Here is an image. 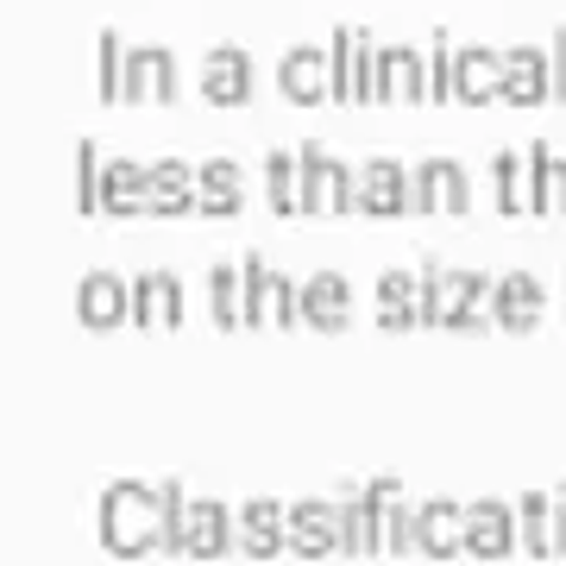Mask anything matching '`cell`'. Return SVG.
<instances>
[{
  "mask_svg": "<svg viewBox=\"0 0 566 566\" xmlns=\"http://www.w3.org/2000/svg\"><path fill=\"white\" fill-rule=\"evenodd\" d=\"M359 214H371V221L416 214V170H403L397 158H365L359 164Z\"/></svg>",
  "mask_w": 566,
  "mask_h": 566,
  "instance_id": "8992f818",
  "label": "cell"
},
{
  "mask_svg": "<svg viewBox=\"0 0 566 566\" xmlns=\"http://www.w3.org/2000/svg\"><path fill=\"white\" fill-rule=\"evenodd\" d=\"M189 208H202V177H196L182 158H158L151 164V214L177 221V214H189Z\"/></svg>",
  "mask_w": 566,
  "mask_h": 566,
  "instance_id": "7402d4cb",
  "label": "cell"
},
{
  "mask_svg": "<svg viewBox=\"0 0 566 566\" xmlns=\"http://www.w3.org/2000/svg\"><path fill=\"white\" fill-rule=\"evenodd\" d=\"M371 504H378V554H416V510L403 504L397 479H371Z\"/></svg>",
  "mask_w": 566,
  "mask_h": 566,
  "instance_id": "cb8c5ba5",
  "label": "cell"
},
{
  "mask_svg": "<svg viewBox=\"0 0 566 566\" xmlns=\"http://www.w3.org/2000/svg\"><path fill=\"white\" fill-rule=\"evenodd\" d=\"M359 208V177L334 151L303 145V214H353Z\"/></svg>",
  "mask_w": 566,
  "mask_h": 566,
  "instance_id": "277c9868",
  "label": "cell"
},
{
  "mask_svg": "<svg viewBox=\"0 0 566 566\" xmlns=\"http://www.w3.org/2000/svg\"><path fill=\"white\" fill-rule=\"evenodd\" d=\"M133 322L139 327H177L182 322V283L170 271H139V283H133Z\"/></svg>",
  "mask_w": 566,
  "mask_h": 566,
  "instance_id": "484cf974",
  "label": "cell"
},
{
  "mask_svg": "<svg viewBox=\"0 0 566 566\" xmlns=\"http://www.w3.org/2000/svg\"><path fill=\"white\" fill-rule=\"evenodd\" d=\"M516 528H523L528 560H560L554 554V491H523L516 497Z\"/></svg>",
  "mask_w": 566,
  "mask_h": 566,
  "instance_id": "f1b7e54d",
  "label": "cell"
},
{
  "mask_svg": "<svg viewBox=\"0 0 566 566\" xmlns=\"http://www.w3.org/2000/svg\"><path fill=\"white\" fill-rule=\"evenodd\" d=\"M523 554V528H516V504H465V560H510Z\"/></svg>",
  "mask_w": 566,
  "mask_h": 566,
  "instance_id": "ba28073f",
  "label": "cell"
},
{
  "mask_svg": "<svg viewBox=\"0 0 566 566\" xmlns=\"http://www.w3.org/2000/svg\"><path fill=\"white\" fill-rule=\"evenodd\" d=\"M264 196H271V214H303V158L290 151H271L264 158Z\"/></svg>",
  "mask_w": 566,
  "mask_h": 566,
  "instance_id": "4dcf8cb0",
  "label": "cell"
},
{
  "mask_svg": "<svg viewBox=\"0 0 566 566\" xmlns=\"http://www.w3.org/2000/svg\"><path fill=\"white\" fill-rule=\"evenodd\" d=\"M233 542H240L233 510L214 504V497H196L189 523H182V560H221V554H233Z\"/></svg>",
  "mask_w": 566,
  "mask_h": 566,
  "instance_id": "7c38bea8",
  "label": "cell"
},
{
  "mask_svg": "<svg viewBox=\"0 0 566 566\" xmlns=\"http://www.w3.org/2000/svg\"><path fill=\"white\" fill-rule=\"evenodd\" d=\"M107 214H120V221H133V214H151V164L139 158H107Z\"/></svg>",
  "mask_w": 566,
  "mask_h": 566,
  "instance_id": "603a6c76",
  "label": "cell"
},
{
  "mask_svg": "<svg viewBox=\"0 0 566 566\" xmlns=\"http://www.w3.org/2000/svg\"><path fill=\"white\" fill-rule=\"evenodd\" d=\"M95 95H102V102H126V44H120V32H102V39H95Z\"/></svg>",
  "mask_w": 566,
  "mask_h": 566,
  "instance_id": "836d02e7",
  "label": "cell"
},
{
  "mask_svg": "<svg viewBox=\"0 0 566 566\" xmlns=\"http://www.w3.org/2000/svg\"><path fill=\"white\" fill-rule=\"evenodd\" d=\"M371 57H378V44H365V32L334 25V39H327V102H371Z\"/></svg>",
  "mask_w": 566,
  "mask_h": 566,
  "instance_id": "5b68a950",
  "label": "cell"
},
{
  "mask_svg": "<svg viewBox=\"0 0 566 566\" xmlns=\"http://www.w3.org/2000/svg\"><path fill=\"white\" fill-rule=\"evenodd\" d=\"M126 102H177V57L164 51V44H139V51H126Z\"/></svg>",
  "mask_w": 566,
  "mask_h": 566,
  "instance_id": "2e32d148",
  "label": "cell"
},
{
  "mask_svg": "<svg viewBox=\"0 0 566 566\" xmlns=\"http://www.w3.org/2000/svg\"><path fill=\"white\" fill-rule=\"evenodd\" d=\"M378 327H385V334L422 327V271H416V277H409V271H385V277H378Z\"/></svg>",
  "mask_w": 566,
  "mask_h": 566,
  "instance_id": "d4e9b609",
  "label": "cell"
},
{
  "mask_svg": "<svg viewBox=\"0 0 566 566\" xmlns=\"http://www.w3.org/2000/svg\"><path fill=\"white\" fill-rule=\"evenodd\" d=\"M290 554H296V560H327V554H340V504H322V497L290 504Z\"/></svg>",
  "mask_w": 566,
  "mask_h": 566,
  "instance_id": "4fadbf2b",
  "label": "cell"
},
{
  "mask_svg": "<svg viewBox=\"0 0 566 566\" xmlns=\"http://www.w3.org/2000/svg\"><path fill=\"white\" fill-rule=\"evenodd\" d=\"M472 208V182L453 158L416 164V214H465Z\"/></svg>",
  "mask_w": 566,
  "mask_h": 566,
  "instance_id": "9a60e30c",
  "label": "cell"
},
{
  "mask_svg": "<svg viewBox=\"0 0 566 566\" xmlns=\"http://www.w3.org/2000/svg\"><path fill=\"white\" fill-rule=\"evenodd\" d=\"M353 290H346L340 271H315V277L303 283V322L315 327V334H346V322H353Z\"/></svg>",
  "mask_w": 566,
  "mask_h": 566,
  "instance_id": "d6986e66",
  "label": "cell"
},
{
  "mask_svg": "<svg viewBox=\"0 0 566 566\" xmlns=\"http://www.w3.org/2000/svg\"><path fill=\"white\" fill-rule=\"evenodd\" d=\"M102 182H107V158H102V145H76V214H107V196H102Z\"/></svg>",
  "mask_w": 566,
  "mask_h": 566,
  "instance_id": "d6a6232c",
  "label": "cell"
},
{
  "mask_svg": "<svg viewBox=\"0 0 566 566\" xmlns=\"http://www.w3.org/2000/svg\"><path fill=\"white\" fill-rule=\"evenodd\" d=\"M535 158H542V202H535V214H560L566 221V158H554L547 145H535Z\"/></svg>",
  "mask_w": 566,
  "mask_h": 566,
  "instance_id": "d590c367",
  "label": "cell"
},
{
  "mask_svg": "<svg viewBox=\"0 0 566 566\" xmlns=\"http://www.w3.org/2000/svg\"><path fill=\"white\" fill-rule=\"evenodd\" d=\"M491 196H497V214H535V202H542V158H535V145L491 158Z\"/></svg>",
  "mask_w": 566,
  "mask_h": 566,
  "instance_id": "9c48e42d",
  "label": "cell"
},
{
  "mask_svg": "<svg viewBox=\"0 0 566 566\" xmlns=\"http://www.w3.org/2000/svg\"><path fill=\"white\" fill-rule=\"evenodd\" d=\"M497 102L510 107H535V102H554V57L535 51V44H510L504 51V88Z\"/></svg>",
  "mask_w": 566,
  "mask_h": 566,
  "instance_id": "8fae6325",
  "label": "cell"
},
{
  "mask_svg": "<svg viewBox=\"0 0 566 566\" xmlns=\"http://www.w3.org/2000/svg\"><path fill=\"white\" fill-rule=\"evenodd\" d=\"M76 322L88 334H114L120 322H133V283H120L114 271H88L76 283Z\"/></svg>",
  "mask_w": 566,
  "mask_h": 566,
  "instance_id": "30bf717a",
  "label": "cell"
},
{
  "mask_svg": "<svg viewBox=\"0 0 566 566\" xmlns=\"http://www.w3.org/2000/svg\"><path fill=\"white\" fill-rule=\"evenodd\" d=\"M95 535H102V547H107V554H120V560L164 554V535H170L164 485H139V479L107 485L102 491V510H95Z\"/></svg>",
  "mask_w": 566,
  "mask_h": 566,
  "instance_id": "6da1fadb",
  "label": "cell"
},
{
  "mask_svg": "<svg viewBox=\"0 0 566 566\" xmlns=\"http://www.w3.org/2000/svg\"><path fill=\"white\" fill-rule=\"evenodd\" d=\"M240 554L245 560H277V554H290V510L271 504V497H252L240 510Z\"/></svg>",
  "mask_w": 566,
  "mask_h": 566,
  "instance_id": "e0dca14e",
  "label": "cell"
},
{
  "mask_svg": "<svg viewBox=\"0 0 566 566\" xmlns=\"http://www.w3.org/2000/svg\"><path fill=\"white\" fill-rule=\"evenodd\" d=\"M208 308H214V327L221 334H240L245 327V283L233 264H214L208 271Z\"/></svg>",
  "mask_w": 566,
  "mask_h": 566,
  "instance_id": "1f68e13d",
  "label": "cell"
},
{
  "mask_svg": "<svg viewBox=\"0 0 566 566\" xmlns=\"http://www.w3.org/2000/svg\"><path fill=\"white\" fill-rule=\"evenodd\" d=\"M196 177H202V214H214V221H233V214H240V202H245L240 164H233V158H208Z\"/></svg>",
  "mask_w": 566,
  "mask_h": 566,
  "instance_id": "f546056e",
  "label": "cell"
},
{
  "mask_svg": "<svg viewBox=\"0 0 566 566\" xmlns=\"http://www.w3.org/2000/svg\"><path fill=\"white\" fill-rule=\"evenodd\" d=\"M340 554H353V560L378 554V504H371V485L340 491Z\"/></svg>",
  "mask_w": 566,
  "mask_h": 566,
  "instance_id": "83f0119b",
  "label": "cell"
},
{
  "mask_svg": "<svg viewBox=\"0 0 566 566\" xmlns=\"http://www.w3.org/2000/svg\"><path fill=\"white\" fill-rule=\"evenodd\" d=\"M240 283H245V327H296L303 322V283L277 277L259 252L240 259Z\"/></svg>",
  "mask_w": 566,
  "mask_h": 566,
  "instance_id": "3957f363",
  "label": "cell"
},
{
  "mask_svg": "<svg viewBox=\"0 0 566 566\" xmlns=\"http://www.w3.org/2000/svg\"><path fill=\"white\" fill-rule=\"evenodd\" d=\"M416 554L422 560H465V510L447 497L416 504Z\"/></svg>",
  "mask_w": 566,
  "mask_h": 566,
  "instance_id": "5bb4252c",
  "label": "cell"
},
{
  "mask_svg": "<svg viewBox=\"0 0 566 566\" xmlns=\"http://www.w3.org/2000/svg\"><path fill=\"white\" fill-rule=\"evenodd\" d=\"M277 88H283V102H296V107H322V102H327V51H308V44L283 51V63H277Z\"/></svg>",
  "mask_w": 566,
  "mask_h": 566,
  "instance_id": "44dd1931",
  "label": "cell"
},
{
  "mask_svg": "<svg viewBox=\"0 0 566 566\" xmlns=\"http://www.w3.org/2000/svg\"><path fill=\"white\" fill-rule=\"evenodd\" d=\"M497 322V283L472 277V271H441L422 264V327H447V334H479Z\"/></svg>",
  "mask_w": 566,
  "mask_h": 566,
  "instance_id": "7a4b0ae2",
  "label": "cell"
},
{
  "mask_svg": "<svg viewBox=\"0 0 566 566\" xmlns=\"http://www.w3.org/2000/svg\"><path fill=\"white\" fill-rule=\"evenodd\" d=\"M371 102H390V107H409V102H428V57L409 51V44H385L371 57Z\"/></svg>",
  "mask_w": 566,
  "mask_h": 566,
  "instance_id": "52a82bcc",
  "label": "cell"
},
{
  "mask_svg": "<svg viewBox=\"0 0 566 566\" xmlns=\"http://www.w3.org/2000/svg\"><path fill=\"white\" fill-rule=\"evenodd\" d=\"M554 554H566V491H554Z\"/></svg>",
  "mask_w": 566,
  "mask_h": 566,
  "instance_id": "74e56055",
  "label": "cell"
},
{
  "mask_svg": "<svg viewBox=\"0 0 566 566\" xmlns=\"http://www.w3.org/2000/svg\"><path fill=\"white\" fill-rule=\"evenodd\" d=\"M504 88V51H485V44H465L460 63H453V102L485 107L491 95Z\"/></svg>",
  "mask_w": 566,
  "mask_h": 566,
  "instance_id": "ffe728a7",
  "label": "cell"
},
{
  "mask_svg": "<svg viewBox=\"0 0 566 566\" xmlns=\"http://www.w3.org/2000/svg\"><path fill=\"white\" fill-rule=\"evenodd\" d=\"M542 303L547 296L528 271L497 277V327H504V334H535V327H542Z\"/></svg>",
  "mask_w": 566,
  "mask_h": 566,
  "instance_id": "4316f807",
  "label": "cell"
},
{
  "mask_svg": "<svg viewBox=\"0 0 566 566\" xmlns=\"http://www.w3.org/2000/svg\"><path fill=\"white\" fill-rule=\"evenodd\" d=\"M202 95L214 107H245L252 102V57L240 44H214L202 63Z\"/></svg>",
  "mask_w": 566,
  "mask_h": 566,
  "instance_id": "ac0fdd59",
  "label": "cell"
},
{
  "mask_svg": "<svg viewBox=\"0 0 566 566\" xmlns=\"http://www.w3.org/2000/svg\"><path fill=\"white\" fill-rule=\"evenodd\" d=\"M453 63H460L453 39L434 32V39H428V102H453Z\"/></svg>",
  "mask_w": 566,
  "mask_h": 566,
  "instance_id": "e575fe53",
  "label": "cell"
},
{
  "mask_svg": "<svg viewBox=\"0 0 566 566\" xmlns=\"http://www.w3.org/2000/svg\"><path fill=\"white\" fill-rule=\"evenodd\" d=\"M547 57H554V102H566V25L554 32V51Z\"/></svg>",
  "mask_w": 566,
  "mask_h": 566,
  "instance_id": "8d00e7d4",
  "label": "cell"
}]
</instances>
